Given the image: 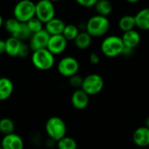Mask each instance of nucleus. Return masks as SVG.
<instances>
[{"mask_svg":"<svg viewBox=\"0 0 149 149\" xmlns=\"http://www.w3.org/2000/svg\"><path fill=\"white\" fill-rule=\"evenodd\" d=\"M15 124L12 120L9 118H3L0 120V133L3 135H7L14 133Z\"/></svg>","mask_w":149,"mask_h":149,"instance_id":"obj_24","label":"nucleus"},{"mask_svg":"<svg viewBox=\"0 0 149 149\" xmlns=\"http://www.w3.org/2000/svg\"><path fill=\"white\" fill-rule=\"evenodd\" d=\"M31 32L30 31L26 23H21L20 26L17 30V31L16 32V34L12 37H15L17 38H18L19 40H21L22 42L27 39H30L31 37Z\"/></svg>","mask_w":149,"mask_h":149,"instance_id":"obj_26","label":"nucleus"},{"mask_svg":"<svg viewBox=\"0 0 149 149\" xmlns=\"http://www.w3.org/2000/svg\"><path fill=\"white\" fill-rule=\"evenodd\" d=\"M31 48L29 46V45H26L24 43L22 44L21 47H20V50H19V53H18V57L19 58H26L29 54H30V52H31Z\"/></svg>","mask_w":149,"mask_h":149,"instance_id":"obj_30","label":"nucleus"},{"mask_svg":"<svg viewBox=\"0 0 149 149\" xmlns=\"http://www.w3.org/2000/svg\"><path fill=\"white\" fill-rule=\"evenodd\" d=\"M30 31L31 32V34H34L36 32H38L40 31H42L43 29H45L44 27V24L36 17H34L33 18H31V20H29L26 23Z\"/></svg>","mask_w":149,"mask_h":149,"instance_id":"obj_27","label":"nucleus"},{"mask_svg":"<svg viewBox=\"0 0 149 149\" xmlns=\"http://www.w3.org/2000/svg\"><path fill=\"white\" fill-rule=\"evenodd\" d=\"M45 130L48 137L57 142L66 135L67 127L64 120L59 117L53 116L46 120Z\"/></svg>","mask_w":149,"mask_h":149,"instance_id":"obj_3","label":"nucleus"},{"mask_svg":"<svg viewBox=\"0 0 149 149\" xmlns=\"http://www.w3.org/2000/svg\"><path fill=\"white\" fill-rule=\"evenodd\" d=\"M121 38H122L125 47L134 49V50L140 45L141 40V34L135 29L129 31L123 32Z\"/></svg>","mask_w":149,"mask_h":149,"instance_id":"obj_14","label":"nucleus"},{"mask_svg":"<svg viewBox=\"0 0 149 149\" xmlns=\"http://www.w3.org/2000/svg\"><path fill=\"white\" fill-rule=\"evenodd\" d=\"M75 2L82 7L92 8V7H94L98 0H75Z\"/></svg>","mask_w":149,"mask_h":149,"instance_id":"obj_29","label":"nucleus"},{"mask_svg":"<svg viewBox=\"0 0 149 149\" xmlns=\"http://www.w3.org/2000/svg\"><path fill=\"white\" fill-rule=\"evenodd\" d=\"M5 53V40L0 39V55Z\"/></svg>","mask_w":149,"mask_h":149,"instance_id":"obj_33","label":"nucleus"},{"mask_svg":"<svg viewBox=\"0 0 149 149\" xmlns=\"http://www.w3.org/2000/svg\"><path fill=\"white\" fill-rule=\"evenodd\" d=\"M104 88V79L97 73H91L84 78L81 89L89 96L99 94Z\"/></svg>","mask_w":149,"mask_h":149,"instance_id":"obj_6","label":"nucleus"},{"mask_svg":"<svg viewBox=\"0 0 149 149\" xmlns=\"http://www.w3.org/2000/svg\"><path fill=\"white\" fill-rule=\"evenodd\" d=\"M57 69L60 75L70 78L75 74H78L79 70V63L74 57L66 56L58 61Z\"/></svg>","mask_w":149,"mask_h":149,"instance_id":"obj_8","label":"nucleus"},{"mask_svg":"<svg viewBox=\"0 0 149 149\" xmlns=\"http://www.w3.org/2000/svg\"><path fill=\"white\" fill-rule=\"evenodd\" d=\"M3 26V17L1 16L0 14V29Z\"/></svg>","mask_w":149,"mask_h":149,"instance_id":"obj_35","label":"nucleus"},{"mask_svg":"<svg viewBox=\"0 0 149 149\" xmlns=\"http://www.w3.org/2000/svg\"><path fill=\"white\" fill-rule=\"evenodd\" d=\"M145 123H146V125H145V126H146L148 128H149V116L147 118V119H146V122H145Z\"/></svg>","mask_w":149,"mask_h":149,"instance_id":"obj_36","label":"nucleus"},{"mask_svg":"<svg viewBox=\"0 0 149 149\" xmlns=\"http://www.w3.org/2000/svg\"><path fill=\"white\" fill-rule=\"evenodd\" d=\"M51 35L45 30L43 29L42 31L36 32L31 35V38L29 39V46L32 52L40 50V49H45L47 47L48 41L50 39Z\"/></svg>","mask_w":149,"mask_h":149,"instance_id":"obj_9","label":"nucleus"},{"mask_svg":"<svg viewBox=\"0 0 149 149\" xmlns=\"http://www.w3.org/2000/svg\"><path fill=\"white\" fill-rule=\"evenodd\" d=\"M93 37L86 31H81L74 40L75 46L79 50H86L92 44Z\"/></svg>","mask_w":149,"mask_h":149,"instance_id":"obj_19","label":"nucleus"},{"mask_svg":"<svg viewBox=\"0 0 149 149\" xmlns=\"http://www.w3.org/2000/svg\"><path fill=\"white\" fill-rule=\"evenodd\" d=\"M48 149H55V148H48Z\"/></svg>","mask_w":149,"mask_h":149,"instance_id":"obj_38","label":"nucleus"},{"mask_svg":"<svg viewBox=\"0 0 149 149\" xmlns=\"http://www.w3.org/2000/svg\"><path fill=\"white\" fill-rule=\"evenodd\" d=\"M118 26H119V29L120 31H122L123 32L134 30V28L136 27L134 16L125 15V16L121 17L119 20Z\"/></svg>","mask_w":149,"mask_h":149,"instance_id":"obj_21","label":"nucleus"},{"mask_svg":"<svg viewBox=\"0 0 149 149\" xmlns=\"http://www.w3.org/2000/svg\"><path fill=\"white\" fill-rule=\"evenodd\" d=\"M79 32H80L79 28L77 25L69 24L65 25L62 35L65 37V38L67 41H74Z\"/></svg>","mask_w":149,"mask_h":149,"instance_id":"obj_22","label":"nucleus"},{"mask_svg":"<svg viewBox=\"0 0 149 149\" xmlns=\"http://www.w3.org/2000/svg\"><path fill=\"white\" fill-rule=\"evenodd\" d=\"M83 79H84V78H82L80 75L75 74L69 78V84L73 88L80 89L82 86V84H83Z\"/></svg>","mask_w":149,"mask_h":149,"instance_id":"obj_28","label":"nucleus"},{"mask_svg":"<svg viewBox=\"0 0 149 149\" xmlns=\"http://www.w3.org/2000/svg\"><path fill=\"white\" fill-rule=\"evenodd\" d=\"M89 61L92 65H98L100 61V58L98 53L96 52H92L89 56Z\"/></svg>","mask_w":149,"mask_h":149,"instance_id":"obj_31","label":"nucleus"},{"mask_svg":"<svg viewBox=\"0 0 149 149\" xmlns=\"http://www.w3.org/2000/svg\"><path fill=\"white\" fill-rule=\"evenodd\" d=\"M72 107L77 110H84L89 104V95L81 88L76 89L71 98Z\"/></svg>","mask_w":149,"mask_h":149,"instance_id":"obj_12","label":"nucleus"},{"mask_svg":"<svg viewBox=\"0 0 149 149\" xmlns=\"http://www.w3.org/2000/svg\"><path fill=\"white\" fill-rule=\"evenodd\" d=\"M111 27L108 17L100 15L91 17L86 23V30L93 38H100L106 35Z\"/></svg>","mask_w":149,"mask_h":149,"instance_id":"obj_1","label":"nucleus"},{"mask_svg":"<svg viewBox=\"0 0 149 149\" xmlns=\"http://www.w3.org/2000/svg\"><path fill=\"white\" fill-rule=\"evenodd\" d=\"M23 42L15 37H9L5 40V53L12 58L18 57L19 50Z\"/></svg>","mask_w":149,"mask_h":149,"instance_id":"obj_17","label":"nucleus"},{"mask_svg":"<svg viewBox=\"0 0 149 149\" xmlns=\"http://www.w3.org/2000/svg\"><path fill=\"white\" fill-rule=\"evenodd\" d=\"M50 1H51V2H52V3H57V2H59V1H61V0H50Z\"/></svg>","mask_w":149,"mask_h":149,"instance_id":"obj_37","label":"nucleus"},{"mask_svg":"<svg viewBox=\"0 0 149 149\" xmlns=\"http://www.w3.org/2000/svg\"><path fill=\"white\" fill-rule=\"evenodd\" d=\"M31 60L34 67L40 71H48L55 64V56L47 49H40L32 52Z\"/></svg>","mask_w":149,"mask_h":149,"instance_id":"obj_4","label":"nucleus"},{"mask_svg":"<svg viewBox=\"0 0 149 149\" xmlns=\"http://www.w3.org/2000/svg\"><path fill=\"white\" fill-rule=\"evenodd\" d=\"M0 149H3V148H1V147H0Z\"/></svg>","mask_w":149,"mask_h":149,"instance_id":"obj_39","label":"nucleus"},{"mask_svg":"<svg viewBox=\"0 0 149 149\" xmlns=\"http://www.w3.org/2000/svg\"><path fill=\"white\" fill-rule=\"evenodd\" d=\"M65 23L58 17H54L46 24H45V30L51 35H60L63 33L64 29L65 27Z\"/></svg>","mask_w":149,"mask_h":149,"instance_id":"obj_15","label":"nucleus"},{"mask_svg":"<svg viewBox=\"0 0 149 149\" xmlns=\"http://www.w3.org/2000/svg\"><path fill=\"white\" fill-rule=\"evenodd\" d=\"M0 147L3 149H24V143L20 135L12 133L3 135Z\"/></svg>","mask_w":149,"mask_h":149,"instance_id":"obj_11","label":"nucleus"},{"mask_svg":"<svg viewBox=\"0 0 149 149\" xmlns=\"http://www.w3.org/2000/svg\"><path fill=\"white\" fill-rule=\"evenodd\" d=\"M126 1L129 3H136L140 2L141 0H126Z\"/></svg>","mask_w":149,"mask_h":149,"instance_id":"obj_34","label":"nucleus"},{"mask_svg":"<svg viewBox=\"0 0 149 149\" xmlns=\"http://www.w3.org/2000/svg\"><path fill=\"white\" fill-rule=\"evenodd\" d=\"M94 9L98 15L107 17L113 10V5L110 0H98Z\"/></svg>","mask_w":149,"mask_h":149,"instance_id":"obj_20","label":"nucleus"},{"mask_svg":"<svg viewBox=\"0 0 149 149\" xmlns=\"http://www.w3.org/2000/svg\"><path fill=\"white\" fill-rule=\"evenodd\" d=\"M20 22L17 21L15 17H9L3 22V27L7 32L10 34V36H14L16 32L17 31L19 26H20Z\"/></svg>","mask_w":149,"mask_h":149,"instance_id":"obj_25","label":"nucleus"},{"mask_svg":"<svg viewBox=\"0 0 149 149\" xmlns=\"http://www.w3.org/2000/svg\"><path fill=\"white\" fill-rule=\"evenodd\" d=\"M133 141L139 148H147L149 146V128L146 126L140 127L133 134Z\"/></svg>","mask_w":149,"mask_h":149,"instance_id":"obj_13","label":"nucleus"},{"mask_svg":"<svg viewBox=\"0 0 149 149\" xmlns=\"http://www.w3.org/2000/svg\"><path fill=\"white\" fill-rule=\"evenodd\" d=\"M67 42L68 41L65 38V37L62 34L51 36L46 48L54 56L58 55V54L63 53L65 51L67 47Z\"/></svg>","mask_w":149,"mask_h":149,"instance_id":"obj_10","label":"nucleus"},{"mask_svg":"<svg viewBox=\"0 0 149 149\" xmlns=\"http://www.w3.org/2000/svg\"><path fill=\"white\" fill-rule=\"evenodd\" d=\"M36 3L31 0H20L13 9V17L20 23H27L35 17Z\"/></svg>","mask_w":149,"mask_h":149,"instance_id":"obj_5","label":"nucleus"},{"mask_svg":"<svg viewBox=\"0 0 149 149\" xmlns=\"http://www.w3.org/2000/svg\"><path fill=\"white\" fill-rule=\"evenodd\" d=\"M133 52H134V49H130V48H127V47H125L121 55L126 56V57H129V56H131V55L133 54Z\"/></svg>","mask_w":149,"mask_h":149,"instance_id":"obj_32","label":"nucleus"},{"mask_svg":"<svg viewBox=\"0 0 149 149\" xmlns=\"http://www.w3.org/2000/svg\"><path fill=\"white\" fill-rule=\"evenodd\" d=\"M14 84L12 80L6 77L0 78V101L8 100L13 93Z\"/></svg>","mask_w":149,"mask_h":149,"instance_id":"obj_16","label":"nucleus"},{"mask_svg":"<svg viewBox=\"0 0 149 149\" xmlns=\"http://www.w3.org/2000/svg\"><path fill=\"white\" fill-rule=\"evenodd\" d=\"M0 39H1V38H0Z\"/></svg>","mask_w":149,"mask_h":149,"instance_id":"obj_40","label":"nucleus"},{"mask_svg":"<svg viewBox=\"0 0 149 149\" xmlns=\"http://www.w3.org/2000/svg\"><path fill=\"white\" fill-rule=\"evenodd\" d=\"M125 46L121 37L116 35L107 36L100 45V50L104 56L107 58H116L122 54Z\"/></svg>","mask_w":149,"mask_h":149,"instance_id":"obj_2","label":"nucleus"},{"mask_svg":"<svg viewBox=\"0 0 149 149\" xmlns=\"http://www.w3.org/2000/svg\"><path fill=\"white\" fill-rule=\"evenodd\" d=\"M57 149H77L78 144L76 141L69 136H65L57 141Z\"/></svg>","mask_w":149,"mask_h":149,"instance_id":"obj_23","label":"nucleus"},{"mask_svg":"<svg viewBox=\"0 0 149 149\" xmlns=\"http://www.w3.org/2000/svg\"><path fill=\"white\" fill-rule=\"evenodd\" d=\"M55 6L50 0H39L36 3L35 17L44 24L55 17Z\"/></svg>","mask_w":149,"mask_h":149,"instance_id":"obj_7","label":"nucleus"},{"mask_svg":"<svg viewBox=\"0 0 149 149\" xmlns=\"http://www.w3.org/2000/svg\"><path fill=\"white\" fill-rule=\"evenodd\" d=\"M136 27L141 31H149V8L140 10L135 15Z\"/></svg>","mask_w":149,"mask_h":149,"instance_id":"obj_18","label":"nucleus"}]
</instances>
